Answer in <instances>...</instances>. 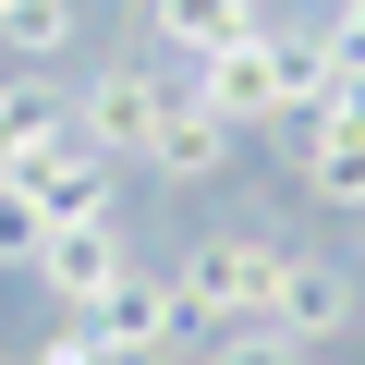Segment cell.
I'll list each match as a JSON object with an SVG mask.
<instances>
[{"label": "cell", "mask_w": 365, "mask_h": 365, "mask_svg": "<svg viewBox=\"0 0 365 365\" xmlns=\"http://www.w3.org/2000/svg\"><path fill=\"white\" fill-rule=\"evenodd\" d=\"M195 365H304V341H280V329L256 317V329H207V353H195Z\"/></svg>", "instance_id": "12"}, {"label": "cell", "mask_w": 365, "mask_h": 365, "mask_svg": "<svg viewBox=\"0 0 365 365\" xmlns=\"http://www.w3.org/2000/svg\"><path fill=\"white\" fill-rule=\"evenodd\" d=\"M86 329L110 341V353H182V292H170V268H122L98 304H86Z\"/></svg>", "instance_id": "6"}, {"label": "cell", "mask_w": 365, "mask_h": 365, "mask_svg": "<svg viewBox=\"0 0 365 365\" xmlns=\"http://www.w3.org/2000/svg\"><path fill=\"white\" fill-rule=\"evenodd\" d=\"M61 110H73V86H61V73H0V170H13Z\"/></svg>", "instance_id": "11"}, {"label": "cell", "mask_w": 365, "mask_h": 365, "mask_svg": "<svg viewBox=\"0 0 365 365\" xmlns=\"http://www.w3.org/2000/svg\"><path fill=\"white\" fill-rule=\"evenodd\" d=\"M0 49H13L25 73L73 61V49H86V0H0Z\"/></svg>", "instance_id": "10"}, {"label": "cell", "mask_w": 365, "mask_h": 365, "mask_svg": "<svg viewBox=\"0 0 365 365\" xmlns=\"http://www.w3.org/2000/svg\"><path fill=\"white\" fill-rule=\"evenodd\" d=\"M25 365H110V341H98V329H86V317H61V329H49V341H37V353H25Z\"/></svg>", "instance_id": "14"}, {"label": "cell", "mask_w": 365, "mask_h": 365, "mask_svg": "<svg viewBox=\"0 0 365 365\" xmlns=\"http://www.w3.org/2000/svg\"><path fill=\"white\" fill-rule=\"evenodd\" d=\"M158 110H170V61H98V73H86V98H73V134H86L110 170H146Z\"/></svg>", "instance_id": "2"}, {"label": "cell", "mask_w": 365, "mask_h": 365, "mask_svg": "<svg viewBox=\"0 0 365 365\" xmlns=\"http://www.w3.org/2000/svg\"><path fill=\"white\" fill-rule=\"evenodd\" d=\"M122 268H134V244H122V220H61V232L37 244V268H25V280H37V292H49L61 317H86V304H98V292H110Z\"/></svg>", "instance_id": "5"}, {"label": "cell", "mask_w": 365, "mask_h": 365, "mask_svg": "<svg viewBox=\"0 0 365 365\" xmlns=\"http://www.w3.org/2000/svg\"><path fill=\"white\" fill-rule=\"evenodd\" d=\"M256 25H268L256 0H146L158 61H207V49H232V37H256Z\"/></svg>", "instance_id": "8"}, {"label": "cell", "mask_w": 365, "mask_h": 365, "mask_svg": "<svg viewBox=\"0 0 365 365\" xmlns=\"http://www.w3.org/2000/svg\"><path fill=\"white\" fill-rule=\"evenodd\" d=\"M232 146H244V134H232V122H220L195 86H182V61H170V110H158L146 170H158V182H220V170H232Z\"/></svg>", "instance_id": "7"}, {"label": "cell", "mask_w": 365, "mask_h": 365, "mask_svg": "<svg viewBox=\"0 0 365 365\" xmlns=\"http://www.w3.org/2000/svg\"><path fill=\"white\" fill-rule=\"evenodd\" d=\"M292 182H304V195L317 207H365V134H341V122H292Z\"/></svg>", "instance_id": "9"}, {"label": "cell", "mask_w": 365, "mask_h": 365, "mask_svg": "<svg viewBox=\"0 0 365 365\" xmlns=\"http://www.w3.org/2000/svg\"><path fill=\"white\" fill-rule=\"evenodd\" d=\"M268 329H280V341H304V353L353 341V329H365V268H353V256H280Z\"/></svg>", "instance_id": "3"}, {"label": "cell", "mask_w": 365, "mask_h": 365, "mask_svg": "<svg viewBox=\"0 0 365 365\" xmlns=\"http://www.w3.org/2000/svg\"><path fill=\"white\" fill-rule=\"evenodd\" d=\"M182 86H195L232 134L292 122V110H280V37H268V25H256V37H232V49H207V61H182Z\"/></svg>", "instance_id": "4"}, {"label": "cell", "mask_w": 365, "mask_h": 365, "mask_svg": "<svg viewBox=\"0 0 365 365\" xmlns=\"http://www.w3.org/2000/svg\"><path fill=\"white\" fill-rule=\"evenodd\" d=\"M353 268H365V207H353Z\"/></svg>", "instance_id": "15"}, {"label": "cell", "mask_w": 365, "mask_h": 365, "mask_svg": "<svg viewBox=\"0 0 365 365\" xmlns=\"http://www.w3.org/2000/svg\"><path fill=\"white\" fill-rule=\"evenodd\" d=\"M37 244H49V207L25 182H0V268H37Z\"/></svg>", "instance_id": "13"}, {"label": "cell", "mask_w": 365, "mask_h": 365, "mask_svg": "<svg viewBox=\"0 0 365 365\" xmlns=\"http://www.w3.org/2000/svg\"><path fill=\"white\" fill-rule=\"evenodd\" d=\"M170 292H182V329H256L268 292H280V244L268 232H207L170 256Z\"/></svg>", "instance_id": "1"}]
</instances>
